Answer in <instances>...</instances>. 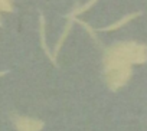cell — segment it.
<instances>
[{
	"label": "cell",
	"mask_w": 147,
	"mask_h": 131,
	"mask_svg": "<svg viewBox=\"0 0 147 131\" xmlns=\"http://www.w3.org/2000/svg\"><path fill=\"white\" fill-rule=\"evenodd\" d=\"M104 58L121 60L125 63H144L147 62V45L137 42H118L105 50Z\"/></svg>",
	"instance_id": "1"
},
{
	"label": "cell",
	"mask_w": 147,
	"mask_h": 131,
	"mask_svg": "<svg viewBox=\"0 0 147 131\" xmlns=\"http://www.w3.org/2000/svg\"><path fill=\"white\" fill-rule=\"evenodd\" d=\"M102 62H104V77L108 88L111 91H118L131 78L133 74L131 65L121 60L108 59V58H104Z\"/></svg>",
	"instance_id": "2"
},
{
	"label": "cell",
	"mask_w": 147,
	"mask_h": 131,
	"mask_svg": "<svg viewBox=\"0 0 147 131\" xmlns=\"http://www.w3.org/2000/svg\"><path fill=\"white\" fill-rule=\"evenodd\" d=\"M13 121H15V125H16L18 131H40L43 128V121L36 120V118L16 115L13 118Z\"/></svg>",
	"instance_id": "3"
},
{
	"label": "cell",
	"mask_w": 147,
	"mask_h": 131,
	"mask_svg": "<svg viewBox=\"0 0 147 131\" xmlns=\"http://www.w3.org/2000/svg\"><path fill=\"white\" fill-rule=\"evenodd\" d=\"M45 33H46V30H45V17H43V15L40 13V15H39V35H40V45H42V48H43V50H45L46 56L51 59V62L55 65V67H58V60H55V59H53V56H52V52L48 49Z\"/></svg>",
	"instance_id": "4"
},
{
	"label": "cell",
	"mask_w": 147,
	"mask_h": 131,
	"mask_svg": "<svg viewBox=\"0 0 147 131\" xmlns=\"http://www.w3.org/2000/svg\"><path fill=\"white\" fill-rule=\"evenodd\" d=\"M140 15H141V12H134V13H128V15H125L124 17H121L120 20H117V22H114V23H111V25H108V26H105V28H101L100 30H101V32H111V30L120 29L121 26H124V25H125V23H128L130 20H133V19L138 17Z\"/></svg>",
	"instance_id": "5"
},
{
	"label": "cell",
	"mask_w": 147,
	"mask_h": 131,
	"mask_svg": "<svg viewBox=\"0 0 147 131\" xmlns=\"http://www.w3.org/2000/svg\"><path fill=\"white\" fill-rule=\"evenodd\" d=\"M72 23H74L72 17H71V16H68V22H66V25H65V28H63V30H62V33H61V36H59V39H58V42H56V45H55L53 52H52V56H53V59H55V60H56L58 53H59V50H61V48H62V45H63V42H65V39H66V36H68V33H69L71 28H72Z\"/></svg>",
	"instance_id": "6"
},
{
	"label": "cell",
	"mask_w": 147,
	"mask_h": 131,
	"mask_svg": "<svg viewBox=\"0 0 147 131\" xmlns=\"http://www.w3.org/2000/svg\"><path fill=\"white\" fill-rule=\"evenodd\" d=\"M68 16H71V15H68ZM71 17H72V20H74V22H77V23H80V25H81V26H82V28H84V29H85V30H87V32L90 33V36L92 38V40L98 42V38H97L95 29H92V28H91V26H90V25H88L87 22H84V20H81V19H77L75 16H71Z\"/></svg>",
	"instance_id": "7"
},
{
	"label": "cell",
	"mask_w": 147,
	"mask_h": 131,
	"mask_svg": "<svg viewBox=\"0 0 147 131\" xmlns=\"http://www.w3.org/2000/svg\"><path fill=\"white\" fill-rule=\"evenodd\" d=\"M98 2V0H88V2L84 5V6H80V7H75V9H74L69 15L71 16H77V15H80V13H84V12H87L88 9H91L95 3Z\"/></svg>",
	"instance_id": "8"
},
{
	"label": "cell",
	"mask_w": 147,
	"mask_h": 131,
	"mask_svg": "<svg viewBox=\"0 0 147 131\" xmlns=\"http://www.w3.org/2000/svg\"><path fill=\"white\" fill-rule=\"evenodd\" d=\"M0 12H13L10 0H0Z\"/></svg>",
	"instance_id": "9"
},
{
	"label": "cell",
	"mask_w": 147,
	"mask_h": 131,
	"mask_svg": "<svg viewBox=\"0 0 147 131\" xmlns=\"http://www.w3.org/2000/svg\"><path fill=\"white\" fill-rule=\"evenodd\" d=\"M7 72H9V71H0V78H2V77H5Z\"/></svg>",
	"instance_id": "10"
},
{
	"label": "cell",
	"mask_w": 147,
	"mask_h": 131,
	"mask_svg": "<svg viewBox=\"0 0 147 131\" xmlns=\"http://www.w3.org/2000/svg\"><path fill=\"white\" fill-rule=\"evenodd\" d=\"M0 26H2V19H0Z\"/></svg>",
	"instance_id": "11"
}]
</instances>
